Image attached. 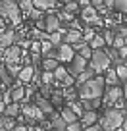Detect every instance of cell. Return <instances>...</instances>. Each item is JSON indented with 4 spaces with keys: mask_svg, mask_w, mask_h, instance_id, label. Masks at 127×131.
<instances>
[{
    "mask_svg": "<svg viewBox=\"0 0 127 131\" xmlns=\"http://www.w3.org/2000/svg\"><path fill=\"white\" fill-rule=\"evenodd\" d=\"M102 94H104V77H93L90 81L83 83L79 87L81 100H100Z\"/></svg>",
    "mask_w": 127,
    "mask_h": 131,
    "instance_id": "cell-1",
    "label": "cell"
},
{
    "mask_svg": "<svg viewBox=\"0 0 127 131\" xmlns=\"http://www.w3.org/2000/svg\"><path fill=\"white\" fill-rule=\"evenodd\" d=\"M121 123H123V112L112 108V110L104 112V116L100 118V123H98V125L102 127L104 131H116V129H119V127H121Z\"/></svg>",
    "mask_w": 127,
    "mask_h": 131,
    "instance_id": "cell-2",
    "label": "cell"
},
{
    "mask_svg": "<svg viewBox=\"0 0 127 131\" xmlns=\"http://www.w3.org/2000/svg\"><path fill=\"white\" fill-rule=\"evenodd\" d=\"M19 6L17 2H12V0H4V2H0V17L4 19H12V25H19L21 23V16H19Z\"/></svg>",
    "mask_w": 127,
    "mask_h": 131,
    "instance_id": "cell-3",
    "label": "cell"
},
{
    "mask_svg": "<svg viewBox=\"0 0 127 131\" xmlns=\"http://www.w3.org/2000/svg\"><path fill=\"white\" fill-rule=\"evenodd\" d=\"M108 66H110V58H108L106 50H93V56H90V70L94 73H102L108 71Z\"/></svg>",
    "mask_w": 127,
    "mask_h": 131,
    "instance_id": "cell-4",
    "label": "cell"
},
{
    "mask_svg": "<svg viewBox=\"0 0 127 131\" xmlns=\"http://www.w3.org/2000/svg\"><path fill=\"white\" fill-rule=\"evenodd\" d=\"M85 70H87V60H83L81 56L75 54V58L70 62V70H67V73H70L71 77H77V75H81Z\"/></svg>",
    "mask_w": 127,
    "mask_h": 131,
    "instance_id": "cell-5",
    "label": "cell"
},
{
    "mask_svg": "<svg viewBox=\"0 0 127 131\" xmlns=\"http://www.w3.org/2000/svg\"><path fill=\"white\" fill-rule=\"evenodd\" d=\"M19 58H21V48L17 45H12V46H8V48L4 50V60H6V64H8V66L16 64Z\"/></svg>",
    "mask_w": 127,
    "mask_h": 131,
    "instance_id": "cell-6",
    "label": "cell"
},
{
    "mask_svg": "<svg viewBox=\"0 0 127 131\" xmlns=\"http://www.w3.org/2000/svg\"><path fill=\"white\" fill-rule=\"evenodd\" d=\"M81 17L87 21V23H93V25H102V19H100V17L96 16V8H93V6H87V8H83Z\"/></svg>",
    "mask_w": 127,
    "mask_h": 131,
    "instance_id": "cell-7",
    "label": "cell"
},
{
    "mask_svg": "<svg viewBox=\"0 0 127 131\" xmlns=\"http://www.w3.org/2000/svg\"><path fill=\"white\" fill-rule=\"evenodd\" d=\"M62 29V21L58 19V16H54V14H50V16H46L44 17V31L46 33H56V31H60Z\"/></svg>",
    "mask_w": 127,
    "mask_h": 131,
    "instance_id": "cell-8",
    "label": "cell"
},
{
    "mask_svg": "<svg viewBox=\"0 0 127 131\" xmlns=\"http://www.w3.org/2000/svg\"><path fill=\"white\" fill-rule=\"evenodd\" d=\"M52 73H54V79L62 81V83H64L66 87H71V85H73V77H71V75L67 73V70H66V68H62V66H58V68H56V70L52 71Z\"/></svg>",
    "mask_w": 127,
    "mask_h": 131,
    "instance_id": "cell-9",
    "label": "cell"
},
{
    "mask_svg": "<svg viewBox=\"0 0 127 131\" xmlns=\"http://www.w3.org/2000/svg\"><path fill=\"white\" fill-rule=\"evenodd\" d=\"M73 58H75V52H73V48H71L70 45L62 42V45L58 46V60H62V62H71Z\"/></svg>",
    "mask_w": 127,
    "mask_h": 131,
    "instance_id": "cell-10",
    "label": "cell"
},
{
    "mask_svg": "<svg viewBox=\"0 0 127 131\" xmlns=\"http://www.w3.org/2000/svg\"><path fill=\"white\" fill-rule=\"evenodd\" d=\"M21 110H23V114H25V118H27V122H39V119L44 118V114H42V112L39 110L37 106H27V104H25Z\"/></svg>",
    "mask_w": 127,
    "mask_h": 131,
    "instance_id": "cell-11",
    "label": "cell"
},
{
    "mask_svg": "<svg viewBox=\"0 0 127 131\" xmlns=\"http://www.w3.org/2000/svg\"><path fill=\"white\" fill-rule=\"evenodd\" d=\"M121 96H123V91L119 89V87H108L106 94H104V102L106 104L118 102V100H121Z\"/></svg>",
    "mask_w": 127,
    "mask_h": 131,
    "instance_id": "cell-12",
    "label": "cell"
},
{
    "mask_svg": "<svg viewBox=\"0 0 127 131\" xmlns=\"http://www.w3.org/2000/svg\"><path fill=\"white\" fill-rule=\"evenodd\" d=\"M16 45V33L14 31H2L0 33V48H8V46Z\"/></svg>",
    "mask_w": 127,
    "mask_h": 131,
    "instance_id": "cell-13",
    "label": "cell"
},
{
    "mask_svg": "<svg viewBox=\"0 0 127 131\" xmlns=\"http://www.w3.org/2000/svg\"><path fill=\"white\" fill-rule=\"evenodd\" d=\"M79 41H83V33L81 31H73V29H67L66 31V35H64V42L66 45H75V42H79Z\"/></svg>",
    "mask_w": 127,
    "mask_h": 131,
    "instance_id": "cell-14",
    "label": "cell"
},
{
    "mask_svg": "<svg viewBox=\"0 0 127 131\" xmlns=\"http://www.w3.org/2000/svg\"><path fill=\"white\" fill-rule=\"evenodd\" d=\"M33 75H35V68L33 66H25V68H21L17 79H19V83H31L33 81Z\"/></svg>",
    "mask_w": 127,
    "mask_h": 131,
    "instance_id": "cell-15",
    "label": "cell"
},
{
    "mask_svg": "<svg viewBox=\"0 0 127 131\" xmlns=\"http://www.w3.org/2000/svg\"><path fill=\"white\" fill-rule=\"evenodd\" d=\"M8 94H10V100H12V102H19L21 98L25 96V89H23V85H14L12 89L8 91Z\"/></svg>",
    "mask_w": 127,
    "mask_h": 131,
    "instance_id": "cell-16",
    "label": "cell"
},
{
    "mask_svg": "<svg viewBox=\"0 0 127 131\" xmlns=\"http://www.w3.org/2000/svg\"><path fill=\"white\" fill-rule=\"evenodd\" d=\"M35 106H37L42 114H52V110H54V108H52V102H50L48 98H44V96H39L37 102H35Z\"/></svg>",
    "mask_w": 127,
    "mask_h": 131,
    "instance_id": "cell-17",
    "label": "cell"
},
{
    "mask_svg": "<svg viewBox=\"0 0 127 131\" xmlns=\"http://www.w3.org/2000/svg\"><path fill=\"white\" fill-rule=\"evenodd\" d=\"M96 119H98V114H96V112H83L81 114V125L90 127V125L96 123Z\"/></svg>",
    "mask_w": 127,
    "mask_h": 131,
    "instance_id": "cell-18",
    "label": "cell"
},
{
    "mask_svg": "<svg viewBox=\"0 0 127 131\" xmlns=\"http://www.w3.org/2000/svg\"><path fill=\"white\" fill-rule=\"evenodd\" d=\"M19 112H21V106H19V102H10L8 106L4 108V116L6 118H16V116H19Z\"/></svg>",
    "mask_w": 127,
    "mask_h": 131,
    "instance_id": "cell-19",
    "label": "cell"
},
{
    "mask_svg": "<svg viewBox=\"0 0 127 131\" xmlns=\"http://www.w3.org/2000/svg\"><path fill=\"white\" fill-rule=\"evenodd\" d=\"M50 123H52V129H54V131H66V129H67V123L64 122V119H62L58 114H52Z\"/></svg>",
    "mask_w": 127,
    "mask_h": 131,
    "instance_id": "cell-20",
    "label": "cell"
},
{
    "mask_svg": "<svg viewBox=\"0 0 127 131\" xmlns=\"http://www.w3.org/2000/svg\"><path fill=\"white\" fill-rule=\"evenodd\" d=\"M58 2H54V0H35L33 2V8L35 10H50V8H56Z\"/></svg>",
    "mask_w": 127,
    "mask_h": 131,
    "instance_id": "cell-21",
    "label": "cell"
},
{
    "mask_svg": "<svg viewBox=\"0 0 127 131\" xmlns=\"http://www.w3.org/2000/svg\"><path fill=\"white\" fill-rule=\"evenodd\" d=\"M104 85H108V87H118L119 85V79H118V75H116V70H108L106 71Z\"/></svg>",
    "mask_w": 127,
    "mask_h": 131,
    "instance_id": "cell-22",
    "label": "cell"
},
{
    "mask_svg": "<svg viewBox=\"0 0 127 131\" xmlns=\"http://www.w3.org/2000/svg\"><path fill=\"white\" fill-rule=\"evenodd\" d=\"M94 77V71L93 70H90V68H87V70L85 71H83V73L81 75H77V79H75V83H77V85L79 87H81L83 85V83H87V81H90V79H93Z\"/></svg>",
    "mask_w": 127,
    "mask_h": 131,
    "instance_id": "cell-23",
    "label": "cell"
},
{
    "mask_svg": "<svg viewBox=\"0 0 127 131\" xmlns=\"http://www.w3.org/2000/svg\"><path fill=\"white\" fill-rule=\"evenodd\" d=\"M104 39H102V35H94L93 37V41L89 42V46H90V50H102L104 48Z\"/></svg>",
    "mask_w": 127,
    "mask_h": 131,
    "instance_id": "cell-24",
    "label": "cell"
},
{
    "mask_svg": "<svg viewBox=\"0 0 127 131\" xmlns=\"http://www.w3.org/2000/svg\"><path fill=\"white\" fill-rule=\"evenodd\" d=\"M64 29H60V31H56V33H52V35H48V42L52 46H60L62 45V41H64Z\"/></svg>",
    "mask_w": 127,
    "mask_h": 131,
    "instance_id": "cell-25",
    "label": "cell"
},
{
    "mask_svg": "<svg viewBox=\"0 0 127 131\" xmlns=\"http://www.w3.org/2000/svg\"><path fill=\"white\" fill-rule=\"evenodd\" d=\"M60 118L64 119V122H66L67 125H71V123H75V122H77V116H75L73 112L70 110V108H66V110L62 112V116H60Z\"/></svg>",
    "mask_w": 127,
    "mask_h": 131,
    "instance_id": "cell-26",
    "label": "cell"
},
{
    "mask_svg": "<svg viewBox=\"0 0 127 131\" xmlns=\"http://www.w3.org/2000/svg\"><path fill=\"white\" fill-rule=\"evenodd\" d=\"M0 83H2V85H6V87L12 85V75L8 73V70H6L4 66H0Z\"/></svg>",
    "mask_w": 127,
    "mask_h": 131,
    "instance_id": "cell-27",
    "label": "cell"
},
{
    "mask_svg": "<svg viewBox=\"0 0 127 131\" xmlns=\"http://www.w3.org/2000/svg\"><path fill=\"white\" fill-rule=\"evenodd\" d=\"M106 54H108V58H110V62H116V64H118V66H121V58H119V52H118V50H116V48H108L106 50Z\"/></svg>",
    "mask_w": 127,
    "mask_h": 131,
    "instance_id": "cell-28",
    "label": "cell"
},
{
    "mask_svg": "<svg viewBox=\"0 0 127 131\" xmlns=\"http://www.w3.org/2000/svg\"><path fill=\"white\" fill-rule=\"evenodd\" d=\"M17 6H19V12H25L29 16V12L33 10V0H21V2H17Z\"/></svg>",
    "mask_w": 127,
    "mask_h": 131,
    "instance_id": "cell-29",
    "label": "cell"
},
{
    "mask_svg": "<svg viewBox=\"0 0 127 131\" xmlns=\"http://www.w3.org/2000/svg\"><path fill=\"white\" fill-rule=\"evenodd\" d=\"M56 68H58V60H42V70L44 71H50V73H52Z\"/></svg>",
    "mask_w": 127,
    "mask_h": 131,
    "instance_id": "cell-30",
    "label": "cell"
},
{
    "mask_svg": "<svg viewBox=\"0 0 127 131\" xmlns=\"http://www.w3.org/2000/svg\"><path fill=\"white\" fill-rule=\"evenodd\" d=\"M116 75H118V79L119 81H127V66H118L116 68Z\"/></svg>",
    "mask_w": 127,
    "mask_h": 131,
    "instance_id": "cell-31",
    "label": "cell"
},
{
    "mask_svg": "<svg viewBox=\"0 0 127 131\" xmlns=\"http://www.w3.org/2000/svg\"><path fill=\"white\" fill-rule=\"evenodd\" d=\"M41 83H44V87L52 85V83H54V73H50V71H44V73L41 75Z\"/></svg>",
    "mask_w": 127,
    "mask_h": 131,
    "instance_id": "cell-32",
    "label": "cell"
},
{
    "mask_svg": "<svg viewBox=\"0 0 127 131\" xmlns=\"http://www.w3.org/2000/svg\"><path fill=\"white\" fill-rule=\"evenodd\" d=\"M114 8L121 14H127V0H114Z\"/></svg>",
    "mask_w": 127,
    "mask_h": 131,
    "instance_id": "cell-33",
    "label": "cell"
},
{
    "mask_svg": "<svg viewBox=\"0 0 127 131\" xmlns=\"http://www.w3.org/2000/svg\"><path fill=\"white\" fill-rule=\"evenodd\" d=\"M77 56H81L83 60H90V56H93V50H90V46L87 45L85 48H81V50L77 52Z\"/></svg>",
    "mask_w": 127,
    "mask_h": 131,
    "instance_id": "cell-34",
    "label": "cell"
},
{
    "mask_svg": "<svg viewBox=\"0 0 127 131\" xmlns=\"http://www.w3.org/2000/svg\"><path fill=\"white\" fill-rule=\"evenodd\" d=\"M6 70H8V73L12 75V79H14V77H17V75H19L21 68H19V66H17V64H12V66H8Z\"/></svg>",
    "mask_w": 127,
    "mask_h": 131,
    "instance_id": "cell-35",
    "label": "cell"
},
{
    "mask_svg": "<svg viewBox=\"0 0 127 131\" xmlns=\"http://www.w3.org/2000/svg\"><path fill=\"white\" fill-rule=\"evenodd\" d=\"M67 108H70V110H71V112H73V114H75V116H77V118H79V116H81V114H83V108H81V106H79V104H75V102H73V100H71V102H70V106H67Z\"/></svg>",
    "mask_w": 127,
    "mask_h": 131,
    "instance_id": "cell-36",
    "label": "cell"
},
{
    "mask_svg": "<svg viewBox=\"0 0 127 131\" xmlns=\"http://www.w3.org/2000/svg\"><path fill=\"white\" fill-rule=\"evenodd\" d=\"M27 17H31V19H35V21H39V19H42V12L41 10H31V12H29V16Z\"/></svg>",
    "mask_w": 127,
    "mask_h": 131,
    "instance_id": "cell-37",
    "label": "cell"
},
{
    "mask_svg": "<svg viewBox=\"0 0 127 131\" xmlns=\"http://www.w3.org/2000/svg\"><path fill=\"white\" fill-rule=\"evenodd\" d=\"M102 39H104V42H106V45H114V33H112V31H106V33H104V35H102Z\"/></svg>",
    "mask_w": 127,
    "mask_h": 131,
    "instance_id": "cell-38",
    "label": "cell"
},
{
    "mask_svg": "<svg viewBox=\"0 0 127 131\" xmlns=\"http://www.w3.org/2000/svg\"><path fill=\"white\" fill-rule=\"evenodd\" d=\"M77 2H66V8H64V12H67V14H71V12H75L77 10Z\"/></svg>",
    "mask_w": 127,
    "mask_h": 131,
    "instance_id": "cell-39",
    "label": "cell"
},
{
    "mask_svg": "<svg viewBox=\"0 0 127 131\" xmlns=\"http://www.w3.org/2000/svg\"><path fill=\"white\" fill-rule=\"evenodd\" d=\"M66 131H83V125L79 122H75V123H71V125H67Z\"/></svg>",
    "mask_w": 127,
    "mask_h": 131,
    "instance_id": "cell-40",
    "label": "cell"
},
{
    "mask_svg": "<svg viewBox=\"0 0 127 131\" xmlns=\"http://www.w3.org/2000/svg\"><path fill=\"white\" fill-rule=\"evenodd\" d=\"M31 62H33V68H35V70H37V66L39 64H41V52H33V58H31Z\"/></svg>",
    "mask_w": 127,
    "mask_h": 131,
    "instance_id": "cell-41",
    "label": "cell"
},
{
    "mask_svg": "<svg viewBox=\"0 0 127 131\" xmlns=\"http://www.w3.org/2000/svg\"><path fill=\"white\" fill-rule=\"evenodd\" d=\"M85 46H87L85 41H79V42H75V45H71V48H73V52H79V50L85 48Z\"/></svg>",
    "mask_w": 127,
    "mask_h": 131,
    "instance_id": "cell-42",
    "label": "cell"
},
{
    "mask_svg": "<svg viewBox=\"0 0 127 131\" xmlns=\"http://www.w3.org/2000/svg\"><path fill=\"white\" fill-rule=\"evenodd\" d=\"M41 48H42V54H46L48 50H52V45L48 41H44V42H41Z\"/></svg>",
    "mask_w": 127,
    "mask_h": 131,
    "instance_id": "cell-43",
    "label": "cell"
},
{
    "mask_svg": "<svg viewBox=\"0 0 127 131\" xmlns=\"http://www.w3.org/2000/svg\"><path fill=\"white\" fill-rule=\"evenodd\" d=\"M121 127L127 131V104H125V110H123V123H121Z\"/></svg>",
    "mask_w": 127,
    "mask_h": 131,
    "instance_id": "cell-44",
    "label": "cell"
},
{
    "mask_svg": "<svg viewBox=\"0 0 127 131\" xmlns=\"http://www.w3.org/2000/svg\"><path fill=\"white\" fill-rule=\"evenodd\" d=\"M10 131H33V129H29V127H25V125H16L14 129H10Z\"/></svg>",
    "mask_w": 127,
    "mask_h": 131,
    "instance_id": "cell-45",
    "label": "cell"
},
{
    "mask_svg": "<svg viewBox=\"0 0 127 131\" xmlns=\"http://www.w3.org/2000/svg\"><path fill=\"white\" fill-rule=\"evenodd\" d=\"M87 131H104L102 127L98 125V123H94V125H90V127H87Z\"/></svg>",
    "mask_w": 127,
    "mask_h": 131,
    "instance_id": "cell-46",
    "label": "cell"
},
{
    "mask_svg": "<svg viewBox=\"0 0 127 131\" xmlns=\"http://www.w3.org/2000/svg\"><path fill=\"white\" fill-rule=\"evenodd\" d=\"M118 52H119V58H121V60H123V58H127V46H123V48H119Z\"/></svg>",
    "mask_w": 127,
    "mask_h": 131,
    "instance_id": "cell-47",
    "label": "cell"
},
{
    "mask_svg": "<svg viewBox=\"0 0 127 131\" xmlns=\"http://www.w3.org/2000/svg\"><path fill=\"white\" fill-rule=\"evenodd\" d=\"M62 102V94H54L52 96V104H60Z\"/></svg>",
    "mask_w": 127,
    "mask_h": 131,
    "instance_id": "cell-48",
    "label": "cell"
},
{
    "mask_svg": "<svg viewBox=\"0 0 127 131\" xmlns=\"http://www.w3.org/2000/svg\"><path fill=\"white\" fill-rule=\"evenodd\" d=\"M31 48H33V52L39 54V50H41V42H33V45H31Z\"/></svg>",
    "mask_w": 127,
    "mask_h": 131,
    "instance_id": "cell-49",
    "label": "cell"
},
{
    "mask_svg": "<svg viewBox=\"0 0 127 131\" xmlns=\"http://www.w3.org/2000/svg\"><path fill=\"white\" fill-rule=\"evenodd\" d=\"M0 129H4V116H0Z\"/></svg>",
    "mask_w": 127,
    "mask_h": 131,
    "instance_id": "cell-50",
    "label": "cell"
},
{
    "mask_svg": "<svg viewBox=\"0 0 127 131\" xmlns=\"http://www.w3.org/2000/svg\"><path fill=\"white\" fill-rule=\"evenodd\" d=\"M4 31V19H2V17H0V33Z\"/></svg>",
    "mask_w": 127,
    "mask_h": 131,
    "instance_id": "cell-51",
    "label": "cell"
},
{
    "mask_svg": "<svg viewBox=\"0 0 127 131\" xmlns=\"http://www.w3.org/2000/svg\"><path fill=\"white\" fill-rule=\"evenodd\" d=\"M121 91H123V96H125V98H127V81H125V87H123V89H121Z\"/></svg>",
    "mask_w": 127,
    "mask_h": 131,
    "instance_id": "cell-52",
    "label": "cell"
},
{
    "mask_svg": "<svg viewBox=\"0 0 127 131\" xmlns=\"http://www.w3.org/2000/svg\"><path fill=\"white\" fill-rule=\"evenodd\" d=\"M0 131H6V129H0Z\"/></svg>",
    "mask_w": 127,
    "mask_h": 131,
    "instance_id": "cell-53",
    "label": "cell"
}]
</instances>
